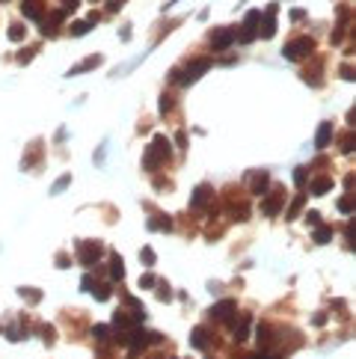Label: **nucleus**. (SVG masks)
Instances as JSON below:
<instances>
[{
  "mask_svg": "<svg viewBox=\"0 0 356 359\" xmlns=\"http://www.w3.org/2000/svg\"><path fill=\"white\" fill-rule=\"evenodd\" d=\"M172 157V146H170V140L163 137V134H157V137L152 140V146L146 149V154H143V167L149 172H154L160 163H167Z\"/></svg>",
  "mask_w": 356,
  "mask_h": 359,
  "instance_id": "f257e3e1",
  "label": "nucleus"
},
{
  "mask_svg": "<svg viewBox=\"0 0 356 359\" xmlns=\"http://www.w3.org/2000/svg\"><path fill=\"white\" fill-rule=\"evenodd\" d=\"M208 69H211V60H208V57H196V60H190L181 71H175L172 80H175L178 86H190L193 80H199Z\"/></svg>",
  "mask_w": 356,
  "mask_h": 359,
  "instance_id": "f03ea898",
  "label": "nucleus"
},
{
  "mask_svg": "<svg viewBox=\"0 0 356 359\" xmlns=\"http://www.w3.org/2000/svg\"><path fill=\"white\" fill-rule=\"evenodd\" d=\"M232 42H235V27H217V30H211V36H208L211 51H226Z\"/></svg>",
  "mask_w": 356,
  "mask_h": 359,
  "instance_id": "7ed1b4c3",
  "label": "nucleus"
},
{
  "mask_svg": "<svg viewBox=\"0 0 356 359\" xmlns=\"http://www.w3.org/2000/svg\"><path fill=\"white\" fill-rule=\"evenodd\" d=\"M312 48H315V42H312L309 36H303V39L288 42V45L282 48V53H285V60H303L306 53H312Z\"/></svg>",
  "mask_w": 356,
  "mask_h": 359,
  "instance_id": "20e7f679",
  "label": "nucleus"
},
{
  "mask_svg": "<svg viewBox=\"0 0 356 359\" xmlns=\"http://www.w3.org/2000/svg\"><path fill=\"white\" fill-rule=\"evenodd\" d=\"M77 250H80V261H84L86 267H89V264H95V261L104 256V246L98 243V240H80V243H77Z\"/></svg>",
  "mask_w": 356,
  "mask_h": 359,
  "instance_id": "39448f33",
  "label": "nucleus"
},
{
  "mask_svg": "<svg viewBox=\"0 0 356 359\" xmlns=\"http://www.w3.org/2000/svg\"><path fill=\"white\" fill-rule=\"evenodd\" d=\"M211 202H214V190L208 187V184H199V187L193 190V196H190V208L193 211H205Z\"/></svg>",
  "mask_w": 356,
  "mask_h": 359,
  "instance_id": "423d86ee",
  "label": "nucleus"
},
{
  "mask_svg": "<svg viewBox=\"0 0 356 359\" xmlns=\"http://www.w3.org/2000/svg\"><path fill=\"white\" fill-rule=\"evenodd\" d=\"M235 300H220L217 306H211V312H208V318H214V321H235Z\"/></svg>",
  "mask_w": 356,
  "mask_h": 359,
  "instance_id": "0eeeda50",
  "label": "nucleus"
},
{
  "mask_svg": "<svg viewBox=\"0 0 356 359\" xmlns=\"http://www.w3.org/2000/svg\"><path fill=\"white\" fill-rule=\"evenodd\" d=\"M273 12H276V3H270L264 12H261V30H258V39H273V33H276V18H273Z\"/></svg>",
  "mask_w": 356,
  "mask_h": 359,
  "instance_id": "6e6552de",
  "label": "nucleus"
},
{
  "mask_svg": "<svg viewBox=\"0 0 356 359\" xmlns=\"http://www.w3.org/2000/svg\"><path fill=\"white\" fill-rule=\"evenodd\" d=\"M247 178H250V190H253V193H261V196H264V193L270 190V175H267V172H264V170H258V172H250Z\"/></svg>",
  "mask_w": 356,
  "mask_h": 359,
  "instance_id": "1a4fd4ad",
  "label": "nucleus"
},
{
  "mask_svg": "<svg viewBox=\"0 0 356 359\" xmlns=\"http://www.w3.org/2000/svg\"><path fill=\"white\" fill-rule=\"evenodd\" d=\"M282 202H285V190H273L270 196L264 199V214L267 217H276L282 211Z\"/></svg>",
  "mask_w": 356,
  "mask_h": 359,
  "instance_id": "9d476101",
  "label": "nucleus"
},
{
  "mask_svg": "<svg viewBox=\"0 0 356 359\" xmlns=\"http://www.w3.org/2000/svg\"><path fill=\"white\" fill-rule=\"evenodd\" d=\"M330 140H333V122H321L318 125V134H315V149L323 152L330 146Z\"/></svg>",
  "mask_w": 356,
  "mask_h": 359,
  "instance_id": "9b49d317",
  "label": "nucleus"
},
{
  "mask_svg": "<svg viewBox=\"0 0 356 359\" xmlns=\"http://www.w3.org/2000/svg\"><path fill=\"white\" fill-rule=\"evenodd\" d=\"M63 15H66V12H63V9H57V12H51V15L45 18V21H42V36H53V33H57V30H60V24H63Z\"/></svg>",
  "mask_w": 356,
  "mask_h": 359,
  "instance_id": "f8f14e48",
  "label": "nucleus"
},
{
  "mask_svg": "<svg viewBox=\"0 0 356 359\" xmlns=\"http://www.w3.org/2000/svg\"><path fill=\"white\" fill-rule=\"evenodd\" d=\"M250 324H253V315H240V321H232V329H235V342H247L250 339Z\"/></svg>",
  "mask_w": 356,
  "mask_h": 359,
  "instance_id": "ddd939ff",
  "label": "nucleus"
},
{
  "mask_svg": "<svg viewBox=\"0 0 356 359\" xmlns=\"http://www.w3.org/2000/svg\"><path fill=\"white\" fill-rule=\"evenodd\" d=\"M101 53H95V57H86L84 63H80V66H74V69H68L66 71V77H74V74H84V71H89V69H98V66H101Z\"/></svg>",
  "mask_w": 356,
  "mask_h": 359,
  "instance_id": "4468645a",
  "label": "nucleus"
},
{
  "mask_svg": "<svg viewBox=\"0 0 356 359\" xmlns=\"http://www.w3.org/2000/svg\"><path fill=\"white\" fill-rule=\"evenodd\" d=\"M149 229L152 232H172V217L170 214H154V217H149Z\"/></svg>",
  "mask_w": 356,
  "mask_h": 359,
  "instance_id": "2eb2a0df",
  "label": "nucleus"
},
{
  "mask_svg": "<svg viewBox=\"0 0 356 359\" xmlns=\"http://www.w3.org/2000/svg\"><path fill=\"white\" fill-rule=\"evenodd\" d=\"M190 344H193L196 350H208V347H211V333L202 329V326H196L193 336H190Z\"/></svg>",
  "mask_w": 356,
  "mask_h": 359,
  "instance_id": "dca6fc26",
  "label": "nucleus"
},
{
  "mask_svg": "<svg viewBox=\"0 0 356 359\" xmlns=\"http://www.w3.org/2000/svg\"><path fill=\"white\" fill-rule=\"evenodd\" d=\"M21 15H27L30 21H39L42 18V3L39 0H24L21 3Z\"/></svg>",
  "mask_w": 356,
  "mask_h": 359,
  "instance_id": "f3484780",
  "label": "nucleus"
},
{
  "mask_svg": "<svg viewBox=\"0 0 356 359\" xmlns=\"http://www.w3.org/2000/svg\"><path fill=\"white\" fill-rule=\"evenodd\" d=\"M330 187H333V181H330V178H326V175H318V178H315V181H312V193H315V196H323V193H330Z\"/></svg>",
  "mask_w": 356,
  "mask_h": 359,
  "instance_id": "a211bd4d",
  "label": "nucleus"
},
{
  "mask_svg": "<svg viewBox=\"0 0 356 359\" xmlns=\"http://www.w3.org/2000/svg\"><path fill=\"white\" fill-rule=\"evenodd\" d=\"M122 276H125V261H122V256H113V261H110V279L119 282Z\"/></svg>",
  "mask_w": 356,
  "mask_h": 359,
  "instance_id": "6ab92c4d",
  "label": "nucleus"
},
{
  "mask_svg": "<svg viewBox=\"0 0 356 359\" xmlns=\"http://www.w3.org/2000/svg\"><path fill=\"white\" fill-rule=\"evenodd\" d=\"M312 240H315V243H330V240H333V229H330V226H318V229L312 232Z\"/></svg>",
  "mask_w": 356,
  "mask_h": 359,
  "instance_id": "aec40b11",
  "label": "nucleus"
},
{
  "mask_svg": "<svg viewBox=\"0 0 356 359\" xmlns=\"http://www.w3.org/2000/svg\"><path fill=\"white\" fill-rule=\"evenodd\" d=\"M95 21H98V18H89V21H74V24H71L68 30H71L74 36H84V33H89V30L95 27Z\"/></svg>",
  "mask_w": 356,
  "mask_h": 359,
  "instance_id": "412c9836",
  "label": "nucleus"
},
{
  "mask_svg": "<svg viewBox=\"0 0 356 359\" xmlns=\"http://www.w3.org/2000/svg\"><path fill=\"white\" fill-rule=\"evenodd\" d=\"M258 21H261V12H258V9H253V12H247V21H243V27L258 33Z\"/></svg>",
  "mask_w": 356,
  "mask_h": 359,
  "instance_id": "4be33fe9",
  "label": "nucleus"
},
{
  "mask_svg": "<svg viewBox=\"0 0 356 359\" xmlns=\"http://www.w3.org/2000/svg\"><path fill=\"white\" fill-rule=\"evenodd\" d=\"M92 294H95V300H110V285H107V282H95V285H92Z\"/></svg>",
  "mask_w": 356,
  "mask_h": 359,
  "instance_id": "5701e85b",
  "label": "nucleus"
},
{
  "mask_svg": "<svg viewBox=\"0 0 356 359\" xmlns=\"http://www.w3.org/2000/svg\"><path fill=\"white\" fill-rule=\"evenodd\" d=\"M18 294H21L27 303H39V300H42V291L39 288H18Z\"/></svg>",
  "mask_w": 356,
  "mask_h": 359,
  "instance_id": "b1692460",
  "label": "nucleus"
},
{
  "mask_svg": "<svg viewBox=\"0 0 356 359\" xmlns=\"http://www.w3.org/2000/svg\"><path fill=\"white\" fill-rule=\"evenodd\" d=\"M140 261H143L146 267H152L154 261H157V256H154V250H152V246H143V250H140Z\"/></svg>",
  "mask_w": 356,
  "mask_h": 359,
  "instance_id": "393cba45",
  "label": "nucleus"
},
{
  "mask_svg": "<svg viewBox=\"0 0 356 359\" xmlns=\"http://www.w3.org/2000/svg\"><path fill=\"white\" fill-rule=\"evenodd\" d=\"M9 39H12V42H24V39H27L24 24H12V27H9Z\"/></svg>",
  "mask_w": 356,
  "mask_h": 359,
  "instance_id": "a878e982",
  "label": "nucleus"
},
{
  "mask_svg": "<svg viewBox=\"0 0 356 359\" xmlns=\"http://www.w3.org/2000/svg\"><path fill=\"white\" fill-rule=\"evenodd\" d=\"M303 205H306V193H300V196L291 202V208H288V220H294V217L300 214V208H303Z\"/></svg>",
  "mask_w": 356,
  "mask_h": 359,
  "instance_id": "bb28decb",
  "label": "nucleus"
},
{
  "mask_svg": "<svg viewBox=\"0 0 356 359\" xmlns=\"http://www.w3.org/2000/svg\"><path fill=\"white\" fill-rule=\"evenodd\" d=\"M68 184H71V175H60V178H57V184L51 187V196H57V193H63V190L68 187Z\"/></svg>",
  "mask_w": 356,
  "mask_h": 359,
  "instance_id": "cd10ccee",
  "label": "nucleus"
},
{
  "mask_svg": "<svg viewBox=\"0 0 356 359\" xmlns=\"http://www.w3.org/2000/svg\"><path fill=\"white\" fill-rule=\"evenodd\" d=\"M36 51H39V45H33V48H24V51L18 53V63H21V66H27V63L36 57Z\"/></svg>",
  "mask_w": 356,
  "mask_h": 359,
  "instance_id": "c85d7f7f",
  "label": "nucleus"
},
{
  "mask_svg": "<svg viewBox=\"0 0 356 359\" xmlns=\"http://www.w3.org/2000/svg\"><path fill=\"white\" fill-rule=\"evenodd\" d=\"M306 175H309V172H306V167H297V170H294V184H297L300 190L306 187Z\"/></svg>",
  "mask_w": 356,
  "mask_h": 359,
  "instance_id": "c756f323",
  "label": "nucleus"
},
{
  "mask_svg": "<svg viewBox=\"0 0 356 359\" xmlns=\"http://www.w3.org/2000/svg\"><path fill=\"white\" fill-rule=\"evenodd\" d=\"M154 288H157V294H160V300H163V303H170V297H172V288H170V285H167V282H157Z\"/></svg>",
  "mask_w": 356,
  "mask_h": 359,
  "instance_id": "7c9ffc66",
  "label": "nucleus"
},
{
  "mask_svg": "<svg viewBox=\"0 0 356 359\" xmlns=\"http://www.w3.org/2000/svg\"><path fill=\"white\" fill-rule=\"evenodd\" d=\"M353 146H356L353 134H344V137H341V152H344V154H350V152H353Z\"/></svg>",
  "mask_w": 356,
  "mask_h": 359,
  "instance_id": "2f4dec72",
  "label": "nucleus"
},
{
  "mask_svg": "<svg viewBox=\"0 0 356 359\" xmlns=\"http://www.w3.org/2000/svg\"><path fill=\"white\" fill-rule=\"evenodd\" d=\"M339 211H341V214H350V211H353V199H350V196H341V199H339Z\"/></svg>",
  "mask_w": 356,
  "mask_h": 359,
  "instance_id": "473e14b6",
  "label": "nucleus"
},
{
  "mask_svg": "<svg viewBox=\"0 0 356 359\" xmlns=\"http://www.w3.org/2000/svg\"><path fill=\"white\" fill-rule=\"evenodd\" d=\"M154 285H157V279H154L152 273H143V276H140V288H154Z\"/></svg>",
  "mask_w": 356,
  "mask_h": 359,
  "instance_id": "72a5a7b5",
  "label": "nucleus"
},
{
  "mask_svg": "<svg viewBox=\"0 0 356 359\" xmlns=\"http://www.w3.org/2000/svg\"><path fill=\"white\" fill-rule=\"evenodd\" d=\"M107 333H110V326H104V324L92 326V336H95V339H107Z\"/></svg>",
  "mask_w": 356,
  "mask_h": 359,
  "instance_id": "f704fd0d",
  "label": "nucleus"
},
{
  "mask_svg": "<svg viewBox=\"0 0 356 359\" xmlns=\"http://www.w3.org/2000/svg\"><path fill=\"white\" fill-rule=\"evenodd\" d=\"M95 282H98L95 276H92V273H86V276H84V282H80V288H84V291H92V285H95Z\"/></svg>",
  "mask_w": 356,
  "mask_h": 359,
  "instance_id": "c9c22d12",
  "label": "nucleus"
},
{
  "mask_svg": "<svg viewBox=\"0 0 356 359\" xmlns=\"http://www.w3.org/2000/svg\"><path fill=\"white\" fill-rule=\"evenodd\" d=\"M172 107V95H160V113H170Z\"/></svg>",
  "mask_w": 356,
  "mask_h": 359,
  "instance_id": "e433bc0d",
  "label": "nucleus"
},
{
  "mask_svg": "<svg viewBox=\"0 0 356 359\" xmlns=\"http://www.w3.org/2000/svg\"><path fill=\"white\" fill-rule=\"evenodd\" d=\"M68 264H71V258L68 256H57V267H60V270H66Z\"/></svg>",
  "mask_w": 356,
  "mask_h": 359,
  "instance_id": "4c0bfd02",
  "label": "nucleus"
},
{
  "mask_svg": "<svg viewBox=\"0 0 356 359\" xmlns=\"http://www.w3.org/2000/svg\"><path fill=\"white\" fill-rule=\"evenodd\" d=\"M125 3H128V0H107V9H110V12H116L119 6H125Z\"/></svg>",
  "mask_w": 356,
  "mask_h": 359,
  "instance_id": "58836bf2",
  "label": "nucleus"
},
{
  "mask_svg": "<svg viewBox=\"0 0 356 359\" xmlns=\"http://www.w3.org/2000/svg\"><path fill=\"white\" fill-rule=\"evenodd\" d=\"M306 220L312 223V226H318V223H321V214H318V211H309V214H306Z\"/></svg>",
  "mask_w": 356,
  "mask_h": 359,
  "instance_id": "ea45409f",
  "label": "nucleus"
},
{
  "mask_svg": "<svg viewBox=\"0 0 356 359\" xmlns=\"http://www.w3.org/2000/svg\"><path fill=\"white\" fill-rule=\"evenodd\" d=\"M303 18H306L303 9H291V21H303Z\"/></svg>",
  "mask_w": 356,
  "mask_h": 359,
  "instance_id": "a19ab883",
  "label": "nucleus"
},
{
  "mask_svg": "<svg viewBox=\"0 0 356 359\" xmlns=\"http://www.w3.org/2000/svg\"><path fill=\"white\" fill-rule=\"evenodd\" d=\"M175 143H178L181 149H184V146H187V134H184V131H178V137H175Z\"/></svg>",
  "mask_w": 356,
  "mask_h": 359,
  "instance_id": "79ce46f5",
  "label": "nucleus"
},
{
  "mask_svg": "<svg viewBox=\"0 0 356 359\" xmlns=\"http://www.w3.org/2000/svg\"><path fill=\"white\" fill-rule=\"evenodd\" d=\"M77 3H80V0H63V6H66L68 12H71V9H77Z\"/></svg>",
  "mask_w": 356,
  "mask_h": 359,
  "instance_id": "37998d69",
  "label": "nucleus"
},
{
  "mask_svg": "<svg viewBox=\"0 0 356 359\" xmlns=\"http://www.w3.org/2000/svg\"><path fill=\"white\" fill-rule=\"evenodd\" d=\"M341 77H344V80H353V69H347V66H344V69H341Z\"/></svg>",
  "mask_w": 356,
  "mask_h": 359,
  "instance_id": "c03bdc74",
  "label": "nucleus"
},
{
  "mask_svg": "<svg viewBox=\"0 0 356 359\" xmlns=\"http://www.w3.org/2000/svg\"><path fill=\"white\" fill-rule=\"evenodd\" d=\"M323 321H326V315H323V312H318V315H315V326H323Z\"/></svg>",
  "mask_w": 356,
  "mask_h": 359,
  "instance_id": "a18cd8bd",
  "label": "nucleus"
},
{
  "mask_svg": "<svg viewBox=\"0 0 356 359\" xmlns=\"http://www.w3.org/2000/svg\"><path fill=\"white\" fill-rule=\"evenodd\" d=\"M253 359H273V356H267V353H261V356H253Z\"/></svg>",
  "mask_w": 356,
  "mask_h": 359,
  "instance_id": "49530a36",
  "label": "nucleus"
},
{
  "mask_svg": "<svg viewBox=\"0 0 356 359\" xmlns=\"http://www.w3.org/2000/svg\"><path fill=\"white\" fill-rule=\"evenodd\" d=\"M92 3H98V0H92Z\"/></svg>",
  "mask_w": 356,
  "mask_h": 359,
  "instance_id": "de8ad7c7",
  "label": "nucleus"
}]
</instances>
